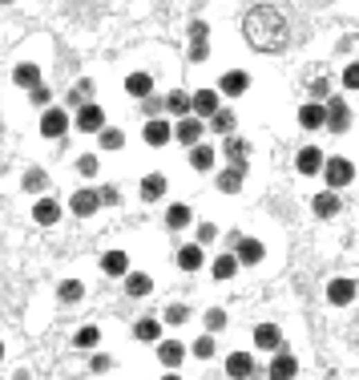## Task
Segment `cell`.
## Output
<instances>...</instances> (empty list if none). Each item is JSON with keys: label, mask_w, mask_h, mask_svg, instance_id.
I'll list each match as a JSON object with an SVG mask.
<instances>
[{"label": "cell", "mask_w": 359, "mask_h": 380, "mask_svg": "<svg viewBox=\"0 0 359 380\" xmlns=\"http://www.w3.org/2000/svg\"><path fill=\"white\" fill-rule=\"evenodd\" d=\"M242 37L259 53H279L287 45V17L279 8H270V4H259V8H250L242 17Z\"/></svg>", "instance_id": "cell-1"}, {"label": "cell", "mask_w": 359, "mask_h": 380, "mask_svg": "<svg viewBox=\"0 0 359 380\" xmlns=\"http://www.w3.org/2000/svg\"><path fill=\"white\" fill-rule=\"evenodd\" d=\"M323 178H327V187L331 190L351 187V178H356V162H351V158H327V162H323Z\"/></svg>", "instance_id": "cell-2"}, {"label": "cell", "mask_w": 359, "mask_h": 380, "mask_svg": "<svg viewBox=\"0 0 359 380\" xmlns=\"http://www.w3.org/2000/svg\"><path fill=\"white\" fill-rule=\"evenodd\" d=\"M202 134H206V118H198V114H186V118L174 121V142L198 146L202 142Z\"/></svg>", "instance_id": "cell-3"}, {"label": "cell", "mask_w": 359, "mask_h": 380, "mask_svg": "<svg viewBox=\"0 0 359 380\" xmlns=\"http://www.w3.org/2000/svg\"><path fill=\"white\" fill-rule=\"evenodd\" d=\"M69 134V114L61 105H45L41 114V138H65Z\"/></svg>", "instance_id": "cell-4"}, {"label": "cell", "mask_w": 359, "mask_h": 380, "mask_svg": "<svg viewBox=\"0 0 359 380\" xmlns=\"http://www.w3.org/2000/svg\"><path fill=\"white\" fill-rule=\"evenodd\" d=\"M327 130L331 134H347L351 130V105L343 97H327Z\"/></svg>", "instance_id": "cell-5"}, {"label": "cell", "mask_w": 359, "mask_h": 380, "mask_svg": "<svg viewBox=\"0 0 359 380\" xmlns=\"http://www.w3.org/2000/svg\"><path fill=\"white\" fill-rule=\"evenodd\" d=\"M81 134H101L105 130V110L101 105H93V101H85L81 110H77V121H73Z\"/></svg>", "instance_id": "cell-6"}, {"label": "cell", "mask_w": 359, "mask_h": 380, "mask_svg": "<svg viewBox=\"0 0 359 380\" xmlns=\"http://www.w3.org/2000/svg\"><path fill=\"white\" fill-rule=\"evenodd\" d=\"M142 138H145V146H166V142H174V121H166V118H145V130H142Z\"/></svg>", "instance_id": "cell-7"}, {"label": "cell", "mask_w": 359, "mask_h": 380, "mask_svg": "<svg viewBox=\"0 0 359 380\" xmlns=\"http://www.w3.org/2000/svg\"><path fill=\"white\" fill-rule=\"evenodd\" d=\"M299 126L311 134V130H323L327 126V101H307V105H299Z\"/></svg>", "instance_id": "cell-8"}, {"label": "cell", "mask_w": 359, "mask_h": 380, "mask_svg": "<svg viewBox=\"0 0 359 380\" xmlns=\"http://www.w3.org/2000/svg\"><path fill=\"white\" fill-rule=\"evenodd\" d=\"M323 162H327V158H323L319 146H303V150L295 154V170L307 174V178H311V174H323Z\"/></svg>", "instance_id": "cell-9"}, {"label": "cell", "mask_w": 359, "mask_h": 380, "mask_svg": "<svg viewBox=\"0 0 359 380\" xmlns=\"http://www.w3.org/2000/svg\"><path fill=\"white\" fill-rule=\"evenodd\" d=\"M69 207H73L77 218H89V214H97L105 202H101V190H77V194L69 198Z\"/></svg>", "instance_id": "cell-10"}, {"label": "cell", "mask_w": 359, "mask_h": 380, "mask_svg": "<svg viewBox=\"0 0 359 380\" xmlns=\"http://www.w3.org/2000/svg\"><path fill=\"white\" fill-rule=\"evenodd\" d=\"M246 89H250V73H242V69L222 73V81H218V94L222 97H242Z\"/></svg>", "instance_id": "cell-11"}, {"label": "cell", "mask_w": 359, "mask_h": 380, "mask_svg": "<svg viewBox=\"0 0 359 380\" xmlns=\"http://www.w3.org/2000/svg\"><path fill=\"white\" fill-rule=\"evenodd\" d=\"M242 182H246V162H230V166L218 174V190L222 194H239Z\"/></svg>", "instance_id": "cell-12"}, {"label": "cell", "mask_w": 359, "mask_h": 380, "mask_svg": "<svg viewBox=\"0 0 359 380\" xmlns=\"http://www.w3.org/2000/svg\"><path fill=\"white\" fill-rule=\"evenodd\" d=\"M218 110H222V94H218V89H198V94H194V114H198V118H214Z\"/></svg>", "instance_id": "cell-13"}, {"label": "cell", "mask_w": 359, "mask_h": 380, "mask_svg": "<svg viewBox=\"0 0 359 380\" xmlns=\"http://www.w3.org/2000/svg\"><path fill=\"white\" fill-rule=\"evenodd\" d=\"M186 356H190V348H186L182 340H158V360H162L166 368H178Z\"/></svg>", "instance_id": "cell-14"}, {"label": "cell", "mask_w": 359, "mask_h": 380, "mask_svg": "<svg viewBox=\"0 0 359 380\" xmlns=\"http://www.w3.org/2000/svg\"><path fill=\"white\" fill-rule=\"evenodd\" d=\"M266 377H270V380H291V377H299V360L291 356V352H275L270 368H266Z\"/></svg>", "instance_id": "cell-15"}, {"label": "cell", "mask_w": 359, "mask_h": 380, "mask_svg": "<svg viewBox=\"0 0 359 380\" xmlns=\"http://www.w3.org/2000/svg\"><path fill=\"white\" fill-rule=\"evenodd\" d=\"M234 255H239L242 267H255V263H263V259H266V247L259 243V239H239Z\"/></svg>", "instance_id": "cell-16"}, {"label": "cell", "mask_w": 359, "mask_h": 380, "mask_svg": "<svg viewBox=\"0 0 359 380\" xmlns=\"http://www.w3.org/2000/svg\"><path fill=\"white\" fill-rule=\"evenodd\" d=\"M356 291L359 287L351 284V279H331V284H327V300H331L335 308H347V304H356Z\"/></svg>", "instance_id": "cell-17"}, {"label": "cell", "mask_w": 359, "mask_h": 380, "mask_svg": "<svg viewBox=\"0 0 359 380\" xmlns=\"http://www.w3.org/2000/svg\"><path fill=\"white\" fill-rule=\"evenodd\" d=\"M339 207H343V202H339V190H323V194H315L311 198V211L319 214V218H335L339 214Z\"/></svg>", "instance_id": "cell-18"}, {"label": "cell", "mask_w": 359, "mask_h": 380, "mask_svg": "<svg viewBox=\"0 0 359 380\" xmlns=\"http://www.w3.org/2000/svg\"><path fill=\"white\" fill-rule=\"evenodd\" d=\"M125 94H129V97H142V101H145V97L154 94V73H142V69L129 73V77H125Z\"/></svg>", "instance_id": "cell-19"}, {"label": "cell", "mask_w": 359, "mask_h": 380, "mask_svg": "<svg viewBox=\"0 0 359 380\" xmlns=\"http://www.w3.org/2000/svg\"><path fill=\"white\" fill-rule=\"evenodd\" d=\"M33 218H37L41 227H57V223H61V207H57L53 198H37V202H33Z\"/></svg>", "instance_id": "cell-20"}, {"label": "cell", "mask_w": 359, "mask_h": 380, "mask_svg": "<svg viewBox=\"0 0 359 380\" xmlns=\"http://www.w3.org/2000/svg\"><path fill=\"white\" fill-rule=\"evenodd\" d=\"M149 291H154V279H149L145 271H129V275H125V295H129V300H145Z\"/></svg>", "instance_id": "cell-21"}, {"label": "cell", "mask_w": 359, "mask_h": 380, "mask_svg": "<svg viewBox=\"0 0 359 380\" xmlns=\"http://www.w3.org/2000/svg\"><path fill=\"white\" fill-rule=\"evenodd\" d=\"M226 377H234V380L255 377V360H250V352H230V356H226Z\"/></svg>", "instance_id": "cell-22"}, {"label": "cell", "mask_w": 359, "mask_h": 380, "mask_svg": "<svg viewBox=\"0 0 359 380\" xmlns=\"http://www.w3.org/2000/svg\"><path fill=\"white\" fill-rule=\"evenodd\" d=\"M12 85H17V89H37V85H41V69H37L33 61L17 65V69H12Z\"/></svg>", "instance_id": "cell-23"}, {"label": "cell", "mask_w": 359, "mask_h": 380, "mask_svg": "<svg viewBox=\"0 0 359 380\" xmlns=\"http://www.w3.org/2000/svg\"><path fill=\"white\" fill-rule=\"evenodd\" d=\"M101 271L113 275V279H118V275H129V255H125V251H105V255H101Z\"/></svg>", "instance_id": "cell-24"}, {"label": "cell", "mask_w": 359, "mask_h": 380, "mask_svg": "<svg viewBox=\"0 0 359 380\" xmlns=\"http://www.w3.org/2000/svg\"><path fill=\"white\" fill-rule=\"evenodd\" d=\"M194 223V211L186 207V202H169V211H166V227L169 231H186Z\"/></svg>", "instance_id": "cell-25"}, {"label": "cell", "mask_w": 359, "mask_h": 380, "mask_svg": "<svg viewBox=\"0 0 359 380\" xmlns=\"http://www.w3.org/2000/svg\"><path fill=\"white\" fill-rule=\"evenodd\" d=\"M255 344H259L263 352H279V344H283V332H279L275 324H259V328H255Z\"/></svg>", "instance_id": "cell-26"}, {"label": "cell", "mask_w": 359, "mask_h": 380, "mask_svg": "<svg viewBox=\"0 0 359 380\" xmlns=\"http://www.w3.org/2000/svg\"><path fill=\"white\" fill-rule=\"evenodd\" d=\"M222 154H226L230 162H250V142H246V138H234V134H226Z\"/></svg>", "instance_id": "cell-27"}, {"label": "cell", "mask_w": 359, "mask_h": 380, "mask_svg": "<svg viewBox=\"0 0 359 380\" xmlns=\"http://www.w3.org/2000/svg\"><path fill=\"white\" fill-rule=\"evenodd\" d=\"M166 110L174 114V118H186V114H194V94H186V89H174V94L166 97Z\"/></svg>", "instance_id": "cell-28"}, {"label": "cell", "mask_w": 359, "mask_h": 380, "mask_svg": "<svg viewBox=\"0 0 359 380\" xmlns=\"http://www.w3.org/2000/svg\"><path fill=\"white\" fill-rule=\"evenodd\" d=\"M206 263V255H202V243H186L182 251H178V267L182 271H198Z\"/></svg>", "instance_id": "cell-29"}, {"label": "cell", "mask_w": 359, "mask_h": 380, "mask_svg": "<svg viewBox=\"0 0 359 380\" xmlns=\"http://www.w3.org/2000/svg\"><path fill=\"white\" fill-rule=\"evenodd\" d=\"M190 166L194 170H202V174H206V170H214V146H190Z\"/></svg>", "instance_id": "cell-30"}, {"label": "cell", "mask_w": 359, "mask_h": 380, "mask_svg": "<svg viewBox=\"0 0 359 380\" xmlns=\"http://www.w3.org/2000/svg\"><path fill=\"white\" fill-rule=\"evenodd\" d=\"M134 340L158 344V340H162V324H158V320H138V324H134Z\"/></svg>", "instance_id": "cell-31"}, {"label": "cell", "mask_w": 359, "mask_h": 380, "mask_svg": "<svg viewBox=\"0 0 359 380\" xmlns=\"http://www.w3.org/2000/svg\"><path fill=\"white\" fill-rule=\"evenodd\" d=\"M239 267H242L239 255H218L210 271H214V279H234V275H239Z\"/></svg>", "instance_id": "cell-32"}, {"label": "cell", "mask_w": 359, "mask_h": 380, "mask_svg": "<svg viewBox=\"0 0 359 380\" xmlns=\"http://www.w3.org/2000/svg\"><path fill=\"white\" fill-rule=\"evenodd\" d=\"M210 130H214L218 138H226V134H234V110H226V105H222V110H218L214 118H210Z\"/></svg>", "instance_id": "cell-33"}, {"label": "cell", "mask_w": 359, "mask_h": 380, "mask_svg": "<svg viewBox=\"0 0 359 380\" xmlns=\"http://www.w3.org/2000/svg\"><path fill=\"white\" fill-rule=\"evenodd\" d=\"M166 194V178L162 174H149V178H142V198L145 202H158Z\"/></svg>", "instance_id": "cell-34"}, {"label": "cell", "mask_w": 359, "mask_h": 380, "mask_svg": "<svg viewBox=\"0 0 359 380\" xmlns=\"http://www.w3.org/2000/svg\"><path fill=\"white\" fill-rule=\"evenodd\" d=\"M81 295H85V284H81V279H65V284L57 287V300H61V304H77Z\"/></svg>", "instance_id": "cell-35"}, {"label": "cell", "mask_w": 359, "mask_h": 380, "mask_svg": "<svg viewBox=\"0 0 359 380\" xmlns=\"http://www.w3.org/2000/svg\"><path fill=\"white\" fill-rule=\"evenodd\" d=\"M73 344H77V348H97V344H101V328H93V324L77 328V336H73Z\"/></svg>", "instance_id": "cell-36"}, {"label": "cell", "mask_w": 359, "mask_h": 380, "mask_svg": "<svg viewBox=\"0 0 359 380\" xmlns=\"http://www.w3.org/2000/svg\"><path fill=\"white\" fill-rule=\"evenodd\" d=\"M190 352H194V356H198V360H210V356H214V332L198 336V340H194V344H190Z\"/></svg>", "instance_id": "cell-37"}, {"label": "cell", "mask_w": 359, "mask_h": 380, "mask_svg": "<svg viewBox=\"0 0 359 380\" xmlns=\"http://www.w3.org/2000/svg\"><path fill=\"white\" fill-rule=\"evenodd\" d=\"M24 190H28V194H41V190L48 187V174L45 170H28V174H24V182H21Z\"/></svg>", "instance_id": "cell-38"}, {"label": "cell", "mask_w": 359, "mask_h": 380, "mask_svg": "<svg viewBox=\"0 0 359 380\" xmlns=\"http://www.w3.org/2000/svg\"><path fill=\"white\" fill-rule=\"evenodd\" d=\"M121 146H125V134L113 130V126H105L101 130V150H121Z\"/></svg>", "instance_id": "cell-39"}, {"label": "cell", "mask_w": 359, "mask_h": 380, "mask_svg": "<svg viewBox=\"0 0 359 380\" xmlns=\"http://www.w3.org/2000/svg\"><path fill=\"white\" fill-rule=\"evenodd\" d=\"M202 320H206V332H222V328H226V311L222 308H210Z\"/></svg>", "instance_id": "cell-40"}, {"label": "cell", "mask_w": 359, "mask_h": 380, "mask_svg": "<svg viewBox=\"0 0 359 380\" xmlns=\"http://www.w3.org/2000/svg\"><path fill=\"white\" fill-rule=\"evenodd\" d=\"M186 320H190V308H186V304H169L166 308V324L178 328V324H186Z\"/></svg>", "instance_id": "cell-41"}, {"label": "cell", "mask_w": 359, "mask_h": 380, "mask_svg": "<svg viewBox=\"0 0 359 380\" xmlns=\"http://www.w3.org/2000/svg\"><path fill=\"white\" fill-rule=\"evenodd\" d=\"M97 170H101V166H97L93 154H81V158H77V174H81V178H93Z\"/></svg>", "instance_id": "cell-42"}, {"label": "cell", "mask_w": 359, "mask_h": 380, "mask_svg": "<svg viewBox=\"0 0 359 380\" xmlns=\"http://www.w3.org/2000/svg\"><path fill=\"white\" fill-rule=\"evenodd\" d=\"M311 97L315 101H327V97H331V81H327V77H315L311 81Z\"/></svg>", "instance_id": "cell-43"}, {"label": "cell", "mask_w": 359, "mask_h": 380, "mask_svg": "<svg viewBox=\"0 0 359 380\" xmlns=\"http://www.w3.org/2000/svg\"><path fill=\"white\" fill-rule=\"evenodd\" d=\"M343 89H359V61H351L343 69Z\"/></svg>", "instance_id": "cell-44"}, {"label": "cell", "mask_w": 359, "mask_h": 380, "mask_svg": "<svg viewBox=\"0 0 359 380\" xmlns=\"http://www.w3.org/2000/svg\"><path fill=\"white\" fill-rule=\"evenodd\" d=\"M214 239H218V227H214V223H202V227H198V243H202V247H210Z\"/></svg>", "instance_id": "cell-45"}, {"label": "cell", "mask_w": 359, "mask_h": 380, "mask_svg": "<svg viewBox=\"0 0 359 380\" xmlns=\"http://www.w3.org/2000/svg\"><path fill=\"white\" fill-rule=\"evenodd\" d=\"M206 37H210V24H206V21H194L190 24V41H206Z\"/></svg>", "instance_id": "cell-46"}, {"label": "cell", "mask_w": 359, "mask_h": 380, "mask_svg": "<svg viewBox=\"0 0 359 380\" xmlns=\"http://www.w3.org/2000/svg\"><path fill=\"white\" fill-rule=\"evenodd\" d=\"M101 202H105V207H118V202H121V190L118 187H101Z\"/></svg>", "instance_id": "cell-47"}, {"label": "cell", "mask_w": 359, "mask_h": 380, "mask_svg": "<svg viewBox=\"0 0 359 380\" xmlns=\"http://www.w3.org/2000/svg\"><path fill=\"white\" fill-rule=\"evenodd\" d=\"M206 57H210V45H206V41H194L190 45V61H206Z\"/></svg>", "instance_id": "cell-48"}, {"label": "cell", "mask_w": 359, "mask_h": 380, "mask_svg": "<svg viewBox=\"0 0 359 380\" xmlns=\"http://www.w3.org/2000/svg\"><path fill=\"white\" fill-rule=\"evenodd\" d=\"M28 94H33V105H48V101H53V94H48L45 85H37V89H28Z\"/></svg>", "instance_id": "cell-49"}, {"label": "cell", "mask_w": 359, "mask_h": 380, "mask_svg": "<svg viewBox=\"0 0 359 380\" xmlns=\"http://www.w3.org/2000/svg\"><path fill=\"white\" fill-rule=\"evenodd\" d=\"M81 97H93V81H77V89H73V101H81Z\"/></svg>", "instance_id": "cell-50"}, {"label": "cell", "mask_w": 359, "mask_h": 380, "mask_svg": "<svg viewBox=\"0 0 359 380\" xmlns=\"http://www.w3.org/2000/svg\"><path fill=\"white\" fill-rule=\"evenodd\" d=\"M109 368H113V360H109V356H93V372H97V377H105Z\"/></svg>", "instance_id": "cell-51"}, {"label": "cell", "mask_w": 359, "mask_h": 380, "mask_svg": "<svg viewBox=\"0 0 359 380\" xmlns=\"http://www.w3.org/2000/svg\"><path fill=\"white\" fill-rule=\"evenodd\" d=\"M0 4H17V0H0Z\"/></svg>", "instance_id": "cell-52"}, {"label": "cell", "mask_w": 359, "mask_h": 380, "mask_svg": "<svg viewBox=\"0 0 359 380\" xmlns=\"http://www.w3.org/2000/svg\"><path fill=\"white\" fill-rule=\"evenodd\" d=\"M0 360H4V344H0Z\"/></svg>", "instance_id": "cell-53"}]
</instances>
